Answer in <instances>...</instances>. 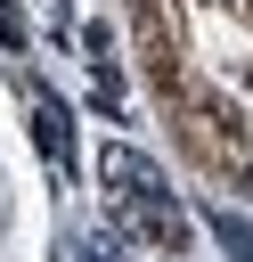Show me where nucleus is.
Wrapping results in <instances>:
<instances>
[{
    "mask_svg": "<svg viewBox=\"0 0 253 262\" xmlns=\"http://www.w3.org/2000/svg\"><path fill=\"white\" fill-rule=\"evenodd\" d=\"M98 180H106L114 196H163V172H155L131 139H106V147H98Z\"/></svg>",
    "mask_w": 253,
    "mask_h": 262,
    "instance_id": "1",
    "label": "nucleus"
},
{
    "mask_svg": "<svg viewBox=\"0 0 253 262\" xmlns=\"http://www.w3.org/2000/svg\"><path fill=\"white\" fill-rule=\"evenodd\" d=\"M0 41H8V49H24V41H33V33H24V16H16V0H0Z\"/></svg>",
    "mask_w": 253,
    "mask_h": 262,
    "instance_id": "4",
    "label": "nucleus"
},
{
    "mask_svg": "<svg viewBox=\"0 0 253 262\" xmlns=\"http://www.w3.org/2000/svg\"><path fill=\"white\" fill-rule=\"evenodd\" d=\"M33 123H41V156H49L57 172H73V131H65V106H57L49 90H33Z\"/></svg>",
    "mask_w": 253,
    "mask_h": 262,
    "instance_id": "2",
    "label": "nucleus"
},
{
    "mask_svg": "<svg viewBox=\"0 0 253 262\" xmlns=\"http://www.w3.org/2000/svg\"><path fill=\"white\" fill-rule=\"evenodd\" d=\"M229 180H237V188L253 196V156H237V172H229Z\"/></svg>",
    "mask_w": 253,
    "mask_h": 262,
    "instance_id": "5",
    "label": "nucleus"
},
{
    "mask_svg": "<svg viewBox=\"0 0 253 262\" xmlns=\"http://www.w3.org/2000/svg\"><path fill=\"white\" fill-rule=\"evenodd\" d=\"M212 237H220L229 254H253V229H245V221H229V213H212Z\"/></svg>",
    "mask_w": 253,
    "mask_h": 262,
    "instance_id": "3",
    "label": "nucleus"
},
{
    "mask_svg": "<svg viewBox=\"0 0 253 262\" xmlns=\"http://www.w3.org/2000/svg\"><path fill=\"white\" fill-rule=\"evenodd\" d=\"M204 8H237V0H204Z\"/></svg>",
    "mask_w": 253,
    "mask_h": 262,
    "instance_id": "6",
    "label": "nucleus"
}]
</instances>
